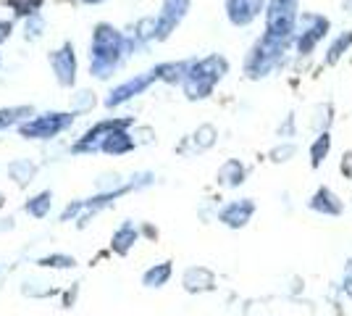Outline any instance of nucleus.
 <instances>
[{
	"mask_svg": "<svg viewBox=\"0 0 352 316\" xmlns=\"http://www.w3.org/2000/svg\"><path fill=\"white\" fill-rule=\"evenodd\" d=\"M121 45V37L111 27H100L95 34V72L100 76H105L103 72H108L113 63H116V53Z\"/></svg>",
	"mask_w": 352,
	"mask_h": 316,
	"instance_id": "nucleus-1",
	"label": "nucleus"
},
{
	"mask_svg": "<svg viewBox=\"0 0 352 316\" xmlns=\"http://www.w3.org/2000/svg\"><path fill=\"white\" fill-rule=\"evenodd\" d=\"M294 19V0H274L271 11H268V27H271V37H287L292 30Z\"/></svg>",
	"mask_w": 352,
	"mask_h": 316,
	"instance_id": "nucleus-2",
	"label": "nucleus"
},
{
	"mask_svg": "<svg viewBox=\"0 0 352 316\" xmlns=\"http://www.w3.org/2000/svg\"><path fill=\"white\" fill-rule=\"evenodd\" d=\"M69 121H72V116H60V114H56V116H45V119H37V121H32V124H27V127H21V135L50 137V135H56L58 129H63Z\"/></svg>",
	"mask_w": 352,
	"mask_h": 316,
	"instance_id": "nucleus-3",
	"label": "nucleus"
},
{
	"mask_svg": "<svg viewBox=\"0 0 352 316\" xmlns=\"http://www.w3.org/2000/svg\"><path fill=\"white\" fill-rule=\"evenodd\" d=\"M263 0H229V19L234 24H248L261 11Z\"/></svg>",
	"mask_w": 352,
	"mask_h": 316,
	"instance_id": "nucleus-4",
	"label": "nucleus"
},
{
	"mask_svg": "<svg viewBox=\"0 0 352 316\" xmlns=\"http://www.w3.org/2000/svg\"><path fill=\"white\" fill-rule=\"evenodd\" d=\"M252 211H255V206L250 200H239V203H232V206L221 211V222L229 227H245L248 219L252 216Z\"/></svg>",
	"mask_w": 352,
	"mask_h": 316,
	"instance_id": "nucleus-5",
	"label": "nucleus"
},
{
	"mask_svg": "<svg viewBox=\"0 0 352 316\" xmlns=\"http://www.w3.org/2000/svg\"><path fill=\"white\" fill-rule=\"evenodd\" d=\"M184 287L190 290V293H203V290H213L216 287V280H213V274L203 266H195L184 274Z\"/></svg>",
	"mask_w": 352,
	"mask_h": 316,
	"instance_id": "nucleus-6",
	"label": "nucleus"
},
{
	"mask_svg": "<svg viewBox=\"0 0 352 316\" xmlns=\"http://www.w3.org/2000/svg\"><path fill=\"white\" fill-rule=\"evenodd\" d=\"M184 6H187V0H166V14H163L161 24H158V34L166 37L168 30L176 24V19L184 14Z\"/></svg>",
	"mask_w": 352,
	"mask_h": 316,
	"instance_id": "nucleus-7",
	"label": "nucleus"
},
{
	"mask_svg": "<svg viewBox=\"0 0 352 316\" xmlns=\"http://www.w3.org/2000/svg\"><path fill=\"white\" fill-rule=\"evenodd\" d=\"M53 66H56L58 79L63 82V85H69V82L74 79V56H72V50H69V48L53 56Z\"/></svg>",
	"mask_w": 352,
	"mask_h": 316,
	"instance_id": "nucleus-8",
	"label": "nucleus"
},
{
	"mask_svg": "<svg viewBox=\"0 0 352 316\" xmlns=\"http://www.w3.org/2000/svg\"><path fill=\"white\" fill-rule=\"evenodd\" d=\"M310 206L316 211H323V213H339V211H342V203H337V196L329 193L326 187L318 190V196L310 200Z\"/></svg>",
	"mask_w": 352,
	"mask_h": 316,
	"instance_id": "nucleus-9",
	"label": "nucleus"
},
{
	"mask_svg": "<svg viewBox=\"0 0 352 316\" xmlns=\"http://www.w3.org/2000/svg\"><path fill=\"white\" fill-rule=\"evenodd\" d=\"M168 277H171V264H158V266H153L150 271H145L142 282L147 287H161L168 282Z\"/></svg>",
	"mask_w": 352,
	"mask_h": 316,
	"instance_id": "nucleus-10",
	"label": "nucleus"
},
{
	"mask_svg": "<svg viewBox=\"0 0 352 316\" xmlns=\"http://www.w3.org/2000/svg\"><path fill=\"white\" fill-rule=\"evenodd\" d=\"M134 240H137V232H134V227L132 224H124L116 232V235H113V251H116V253H126V251L132 248Z\"/></svg>",
	"mask_w": 352,
	"mask_h": 316,
	"instance_id": "nucleus-11",
	"label": "nucleus"
},
{
	"mask_svg": "<svg viewBox=\"0 0 352 316\" xmlns=\"http://www.w3.org/2000/svg\"><path fill=\"white\" fill-rule=\"evenodd\" d=\"M103 148L108 153H121V151H129L132 148V140L126 135H121V132H111V135L105 137Z\"/></svg>",
	"mask_w": 352,
	"mask_h": 316,
	"instance_id": "nucleus-12",
	"label": "nucleus"
},
{
	"mask_svg": "<svg viewBox=\"0 0 352 316\" xmlns=\"http://www.w3.org/2000/svg\"><path fill=\"white\" fill-rule=\"evenodd\" d=\"M47 209H50V193H43V196H37L34 200L27 203V211L34 213V216H45Z\"/></svg>",
	"mask_w": 352,
	"mask_h": 316,
	"instance_id": "nucleus-13",
	"label": "nucleus"
},
{
	"mask_svg": "<svg viewBox=\"0 0 352 316\" xmlns=\"http://www.w3.org/2000/svg\"><path fill=\"white\" fill-rule=\"evenodd\" d=\"M329 145H331V140H329V135H321V140L313 145V164L318 166L323 161V153L329 151Z\"/></svg>",
	"mask_w": 352,
	"mask_h": 316,
	"instance_id": "nucleus-14",
	"label": "nucleus"
},
{
	"mask_svg": "<svg viewBox=\"0 0 352 316\" xmlns=\"http://www.w3.org/2000/svg\"><path fill=\"white\" fill-rule=\"evenodd\" d=\"M43 266H56V269H69V266H74V258L69 256H47L40 261Z\"/></svg>",
	"mask_w": 352,
	"mask_h": 316,
	"instance_id": "nucleus-15",
	"label": "nucleus"
},
{
	"mask_svg": "<svg viewBox=\"0 0 352 316\" xmlns=\"http://www.w3.org/2000/svg\"><path fill=\"white\" fill-rule=\"evenodd\" d=\"M40 3H43V0H11V6H14L19 14H32Z\"/></svg>",
	"mask_w": 352,
	"mask_h": 316,
	"instance_id": "nucleus-16",
	"label": "nucleus"
},
{
	"mask_svg": "<svg viewBox=\"0 0 352 316\" xmlns=\"http://www.w3.org/2000/svg\"><path fill=\"white\" fill-rule=\"evenodd\" d=\"M344 290L352 295V261H347V274H344Z\"/></svg>",
	"mask_w": 352,
	"mask_h": 316,
	"instance_id": "nucleus-17",
	"label": "nucleus"
},
{
	"mask_svg": "<svg viewBox=\"0 0 352 316\" xmlns=\"http://www.w3.org/2000/svg\"><path fill=\"white\" fill-rule=\"evenodd\" d=\"M342 171H344V174H350V177H352V153H347V156H344V164H342Z\"/></svg>",
	"mask_w": 352,
	"mask_h": 316,
	"instance_id": "nucleus-18",
	"label": "nucleus"
}]
</instances>
